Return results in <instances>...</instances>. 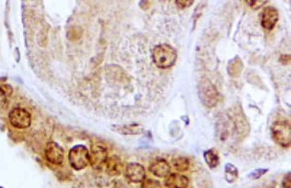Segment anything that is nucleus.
I'll return each mask as SVG.
<instances>
[{
  "mask_svg": "<svg viewBox=\"0 0 291 188\" xmlns=\"http://www.w3.org/2000/svg\"><path fill=\"white\" fill-rule=\"evenodd\" d=\"M153 61L158 68L167 69L175 65L177 61V50L167 44L157 45L153 49Z\"/></svg>",
  "mask_w": 291,
  "mask_h": 188,
  "instance_id": "1",
  "label": "nucleus"
},
{
  "mask_svg": "<svg viewBox=\"0 0 291 188\" xmlns=\"http://www.w3.org/2000/svg\"><path fill=\"white\" fill-rule=\"evenodd\" d=\"M273 140L283 148H288L291 142L290 122L285 117H278L271 124Z\"/></svg>",
  "mask_w": 291,
  "mask_h": 188,
  "instance_id": "2",
  "label": "nucleus"
},
{
  "mask_svg": "<svg viewBox=\"0 0 291 188\" xmlns=\"http://www.w3.org/2000/svg\"><path fill=\"white\" fill-rule=\"evenodd\" d=\"M68 162L76 171H81L90 163V153L84 146H76L68 153Z\"/></svg>",
  "mask_w": 291,
  "mask_h": 188,
  "instance_id": "3",
  "label": "nucleus"
},
{
  "mask_svg": "<svg viewBox=\"0 0 291 188\" xmlns=\"http://www.w3.org/2000/svg\"><path fill=\"white\" fill-rule=\"evenodd\" d=\"M199 96L201 102L208 108H213L219 101V92L209 79L204 78L199 85Z\"/></svg>",
  "mask_w": 291,
  "mask_h": 188,
  "instance_id": "4",
  "label": "nucleus"
},
{
  "mask_svg": "<svg viewBox=\"0 0 291 188\" xmlns=\"http://www.w3.org/2000/svg\"><path fill=\"white\" fill-rule=\"evenodd\" d=\"M108 158V150L103 145H95L92 147V150L90 154V163L94 168H102V166L105 165Z\"/></svg>",
  "mask_w": 291,
  "mask_h": 188,
  "instance_id": "5",
  "label": "nucleus"
},
{
  "mask_svg": "<svg viewBox=\"0 0 291 188\" xmlns=\"http://www.w3.org/2000/svg\"><path fill=\"white\" fill-rule=\"evenodd\" d=\"M10 122L15 128L25 129L29 128L31 124V115L30 113L21 108H16L10 113Z\"/></svg>",
  "mask_w": 291,
  "mask_h": 188,
  "instance_id": "6",
  "label": "nucleus"
},
{
  "mask_svg": "<svg viewBox=\"0 0 291 188\" xmlns=\"http://www.w3.org/2000/svg\"><path fill=\"white\" fill-rule=\"evenodd\" d=\"M46 157L49 162L56 165H60L63 162L64 158L63 149L56 142H49L46 148Z\"/></svg>",
  "mask_w": 291,
  "mask_h": 188,
  "instance_id": "7",
  "label": "nucleus"
},
{
  "mask_svg": "<svg viewBox=\"0 0 291 188\" xmlns=\"http://www.w3.org/2000/svg\"><path fill=\"white\" fill-rule=\"evenodd\" d=\"M279 20V12L276 7L267 6L264 8L261 15V24L265 30L271 31Z\"/></svg>",
  "mask_w": 291,
  "mask_h": 188,
  "instance_id": "8",
  "label": "nucleus"
},
{
  "mask_svg": "<svg viewBox=\"0 0 291 188\" xmlns=\"http://www.w3.org/2000/svg\"><path fill=\"white\" fill-rule=\"evenodd\" d=\"M125 178L129 182H133V183L143 182L145 178V169L139 163H136V162L128 163L125 168Z\"/></svg>",
  "mask_w": 291,
  "mask_h": 188,
  "instance_id": "9",
  "label": "nucleus"
},
{
  "mask_svg": "<svg viewBox=\"0 0 291 188\" xmlns=\"http://www.w3.org/2000/svg\"><path fill=\"white\" fill-rule=\"evenodd\" d=\"M149 171L158 178H165L171 173V166L164 159H157L149 166Z\"/></svg>",
  "mask_w": 291,
  "mask_h": 188,
  "instance_id": "10",
  "label": "nucleus"
},
{
  "mask_svg": "<svg viewBox=\"0 0 291 188\" xmlns=\"http://www.w3.org/2000/svg\"><path fill=\"white\" fill-rule=\"evenodd\" d=\"M188 184V178L180 174H172L165 180V185L169 188H187Z\"/></svg>",
  "mask_w": 291,
  "mask_h": 188,
  "instance_id": "11",
  "label": "nucleus"
},
{
  "mask_svg": "<svg viewBox=\"0 0 291 188\" xmlns=\"http://www.w3.org/2000/svg\"><path fill=\"white\" fill-rule=\"evenodd\" d=\"M105 167H107V172L111 176H119L123 171L122 161L117 156H112L108 158L107 162H105Z\"/></svg>",
  "mask_w": 291,
  "mask_h": 188,
  "instance_id": "12",
  "label": "nucleus"
},
{
  "mask_svg": "<svg viewBox=\"0 0 291 188\" xmlns=\"http://www.w3.org/2000/svg\"><path fill=\"white\" fill-rule=\"evenodd\" d=\"M120 134L123 135H139L144 133V128L140 124H127V125H117L115 127Z\"/></svg>",
  "mask_w": 291,
  "mask_h": 188,
  "instance_id": "13",
  "label": "nucleus"
},
{
  "mask_svg": "<svg viewBox=\"0 0 291 188\" xmlns=\"http://www.w3.org/2000/svg\"><path fill=\"white\" fill-rule=\"evenodd\" d=\"M204 159H205V162L210 168H215L219 165V161H220L219 154L214 149L204 151Z\"/></svg>",
  "mask_w": 291,
  "mask_h": 188,
  "instance_id": "14",
  "label": "nucleus"
},
{
  "mask_svg": "<svg viewBox=\"0 0 291 188\" xmlns=\"http://www.w3.org/2000/svg\"><path fill=\"white\" fill-rule=\"evenodd\" d=\"M237 175H239V172L233 164L227 163L225 165V179L228 183H233L237 179Z\"/></svg>",
  "mask_w": 291,
  "mask_h": 188,
  "instance_id": "15",
  "label": "nucleus"
},
{
  "mask_svg": "<svg viewBox=\"0 0 291 188\" xmlns=\"http://www.w3.org/2000/svg\"><path fill=\"white\" fill-rule=\"evenodd\" d=\"M173 166L179 172L187 171L189 167V161L185 157H177L173 160Z\"/></svg>",
  "mask_w": 291,
  "mask_h": 188,
  "instance_id": "16",
  "label": "nucleus"
},
{
  "mask_svg": "<svg viewBox=\"0 0 291 188\" xmlns=\"http://www.w3.org/2000/svg\"><path fill=\"white\" fill-rule=\"evenodd\" d=\"M141 188H162V186L160 182L154 180V179H146V180H143Z\"/></svg>",
  "mask_w": 291,
  "mask_h": 188,
  "instance_id": "17",
  "label": "nucleus"
},
{
  "mask_svg": "<svg viewBox=\"0 0 291 188\" xmlns=\"http://www.w3.org/2000/svg\"><path fill=\"white\" fill-rule=\"evenodd\" d=\"M268 172L267 168H258L253 171L251 174H249V178L252 179V180H257V179H260L262 176L265 175Z\"/></svg>",
  "mask_w": 291,
  "mask_h": 188,
  "instance_id": "18",
  "label": "nucleus"
},
{
  "mask_svg": "<svg viewBox=\"0 0 291 188\" xmlns=\"http://www.w3.org/2000/svg\"><path fill=\"white\" fill-rule=\"evenodd\" d=\"M268 1H265V0H264V1H260V0H258V1H246V3H248L253 10H258V8H260L263 4H265Z\"/></svg>",
  "mask_w": 291,
  "mask_h": 188,
  "instance_id": "19",
  "label": "nucleus"
},
{
  "mask_svg": "<svg viewBox=\"0 0 291 188\" xmlns=\"http://www.w3.org/2000/svg\"><path fill=\"white\" fill-rule=\"evenodd\" d=\"M290 183H291V181H290V173H288L287 176L284 178V180H283V188H291Z\"/></svg>",
  "mask_w": 291,
  "mask_h": 188,
  "instance_id": "20",
  "label": "nucleus"
},
{
  "mask_svg": "<svg viewBox=\"0 0 291 188\" xmlns=\"http://www.w3.org/2000/svg\"><path fill=\"white\" fill-rule=\"evenodd\" d=\"M175 3L178 4V6H180L181 8H183V7H187V6H190L192 3H193V1H180V0H178V1H175Z\"/></svg>",
  "mask_w": 291,
  "mask_h": 188,
  "instance_id": "21",
  "label": "nucleus"
},
{
  "mask_svg": "<svg viewBox=\"0 0 291 188\" xmlns=\"http://www.w3.org/2000/svg\"><path fill=\"white\" fill-rule=\"evenodd\" d=\"M115 188H129V186L125 185L124 183H122V182H119V183L116 184V186H115Z\"/></svg>",
  "mask_w": 291,
  "mask_h": 188,
  "instance_id": "22",
  "label": "nucleus"
}]
</instances>
